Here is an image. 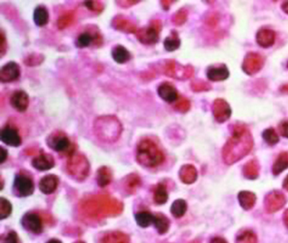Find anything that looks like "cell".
Masks as SVG:
<instances>
[{"label": "cell", "instance_id": "6da1fadb", "mask_svg": "<svg viewBox=\"0 0 288 243\" xmlns=\"http://www.w3.org/2000/svg\"><path fill=\"white\" fill-rule=\"evenodd\" d=\"M253 146L254 139L249 129L244 124L237 123L233 127L231 136L223 146V161L227 165L235 164L248 155Z\"/></svg>", "mask_w": 288, "mask_h": 243}, {"label": "cell", "instance_id": "7a4b0ae2", "mask_svg": "<svg viewBox=\"0 0 288 243\" xmlns=\"http://www.w3.org/2000/svg\"><path fill=\"white\" fill-rule=\"evenodd\" d=\"M137 158L139 164L146 168H155L164 161V154L151 140H143L138 145Z\"/></svg>", "mask_w": 288, "mask_h": 243}, {"label": "cell", "instance_id": "3957f363", "mask_svg": "<svg viewBox=\"0 0 288 243\" xmlns=\"http://www.w3.org/2000/svg\"><path fill=\"white\" fill-rule=\"evenodd\" d=\"M69 173L75 179L83 180L89 173L90 166L86 158L81 155H72L68 162Z\"/></svg>", "mask_w": 288, "mask_h": 243}, {"label": "cell", "instance_id": "277c9868", "mask_svg": "<svg viewBox=\"0 0 288 243\" xmlns=\"http://www.w3.org/2000/svg\"><path fill=\"white\" fill-rule=\"evenodd\" d=\"M265 64V58L257 52H249L242 62V70L247 75H254L259 72Z\"/></svg>", "mask_w": 288, "mask_h": 243}, {"label": "cell", "instance_id": "5b68a950", "mask_svg": "<svg viewBox=\"0 0 288 243\" xmlns=\"http://www.w3.org/2000/svg\"><path fill=\"white\" fill-rule=\"evenodd\" d=\"M47 145H49L52 150L59 153H67V151L72 149V144L70 139L65 133L62 132L51 133L47 138Z\"/></svg>", "mask_w": 288, "mask_h": 243}, {"label": "cell", "instance_id": "8992f818", "mask_svg": "<svg viewBox=\"0 0 288 243\" xmlns=\"http://www.w3.org/2000/svg\"><path fill=\"white\" fill-rule=\"evenodd\" d=\"M14 189L20 197H29L35 189L33 180L24 174H17L14 180Z\"/></svg>", "mask_w": 288, "mask_h": 243}, {"label": "cell", "instance_id": "52a82bcc", "mask_svg": "<svg viewBox=\"0 0 288 243\" xmlns=\"http://www.w3.org/2000/svg\"><path fill=\"white\" fill-rule=\"evenodd\" d=\"M287 199L281 191L274 190L268 193L265 197V210L268 213H275L286 205Z\"/></svg>", "mask_w": 288, "mask_h": 243}, {"label": "cell", "instance_id": "ba28073f", "mask_svg": "<svg viewBox=\"0 0 288 243\" xmlns=\"http://www.w3.org/2000/svg\"><path fill=\"white\" fill-rule=\"evenodd\" d=\"M214 118L218 122H224L230 119L231 116V109L230 104L223 99L215 100L213 106Z\"/></svg>", "mask_w": 288, "mask_h": 243}, {"label": "cell", "instance_id": "9c48e42d", "mask_svg": "<svg viewBox=\"0 0 288 243\" xmlns=\"http://www.w3.org/2000/svg\"><path fill=\"white\" fill-rule=\"evenodd\" d=\"M20 76V67L17 62L9 61L5 64L0 70V81L3 83H8L17 81Z\"/></svg>", "mask_w": 288, "mask_h": 243}, {"label": "cell", "instance_id": "30bf717a", "mask_svg": "<svg viewBox=\"0 0 288 243\" xmlns=\"http://www.w3.org/2000/svg\"><path fill=\"white\" fill-rule=\"evenodd\" d=\"M1 141L6 145L12 147H17L21 145V137L16 128L6 125L1 130L0 134Z\"/></svg>", "mask_w": 288, "mask_h": 243}, {"label": "cell", "instance_id": "8fae6325", "mask_svg": "<svg viewBox=\"0 0 288 243\" xmlns=\"http://www.w3.org/2000/svg\"><path fill=\"white\" fill-rule=\"evenodd\" d=\"M21 224L27 231L36 234L41 233L43 229L41 217L35 213H27L24 215L21 220Z\"/></svg>", "mask_w": 288, "mask_h": 243}, {"label": "cell", "instance_id": "7c38bea8", "mask_svg": "<svg viewBox=\"0 0 288 243\" xmlns=\"http://www.w3.org/2000/svg\"><path fill=\"white\" fill-rule=\"evenodd\" d=\"M10 104L15 110L19 113L26 112L29 104V97L28 93L23 90L16 91L15 93H13L10 97Z\"/></svg>", "mask_w": 288, "mask_h": 243}, {"label": "cell", "instance_id": "4fadbf2b", "mask_svg": "<svg viewBox=\"0 0 288 243\" xmlns=\"http://www.w3.org/2000/svg\"><path fill=\"white\" fill-rule=\"evenodd\" d=\"M159 38V29L156 26H150L147 28L140 29L138 33V39L140 42L144 44H156Z\"/></svg>", "mask_w": 288, "mask_h": 243}, {"label": "cell", "instance_id": "5bb4252c", "mask_svg": "<svg viewBox=\"0 0 288 243\" xmlns=\"http://www.w3.org/2000/svg\"><path fill=\"white\" fill-rule=\"evenodd\" d=\"M31 165L35 169L39 171H47L54 168L55 161L51 155L46 153H41V155L33 158Z\"/></svg>", "mask_w": 288, "mask_h": 243}, {"label": "cell", "instance_id": "9a60e30c", "mask_svg": "<svg viewBox=\"0 0 288 243\" xmlns=\"http://www.w3.org/2000/svg\"><path fill=\"white\" fill-rule=\"evenodd\" d=\"M159 97L167 103H174L179 98V93L175 87L168 82H163L157 88Z\"/></svg>", "mask_w": 288, "mask_h": 243}, {"label": "cell", "instance_id": "2e32d148", "mask_svg": "<svg viewBox=\"0 0 288 243\" xmlns=\"http://www.w3.org/2000/svg\"><path fill=\"white\" fill-rule=\"evenodd\" d=\"M58 185H59V179L57 176L48 175L41 179L39 183V187L43 194L50 195L57 189Z\"/></svg>", "mask_w": 288, "mask_h": 243}, {"label": "cell", "instance_id": "e0dca14e", "mask_svg": "<svg viewBox=\"0 0 288 243\" xmlns=\"http://www.w3.org/2000/svg\"><path fill=\"white\" fill-rule=\"evenodd\" d=\"M256 41L262 48H270L275 44L276 32L269 29H260L256 34Z\"/></svg>", "mask_w": 288, "mask_h": 243}, {"label": "cell", "instance_id": "ac0fdd59", "mask_svg": "<svg viewBox=\"0 0 288 243\" xmlns=\"http://www.w3.org/2000/svg\"><path fill=\"white\" fill-rule=\"evenodd\" d=\"M230 71L225 65H219L216 67H210L207 69V77L210 81H222L228 79Z\"/></svg>", "mask_w": 288, "mask_h": 243}, {"label": "cell", "instance_id": "d6986e66", "mask_svg": "<svg viewBox=\"0 0 288 243\" xmlns=\"http://www.w3.org/2000/svg\"><path fill=\"white\" fill-rule=\"evenodd\" d=\"M111 55L115 62L118 64L127 63L132 58L130 52L123 45H116L115 48H113Z\"/></svg>", "mask_w": 288, "mask_h": 243}, {"label": "cell", "instance_id": "ffe728a7", "mask_svg": "<svg viewBox=\"0 0 288 243\" xmlns=\"http://www.w3.org/2000/svg\"><path fill=\"white\" fill-rule=\"evenodd\" d=\"M198 178V172L196 168L191 165H185L179 170V179L185 184L194 183Z\"/></svg>", "mask_w": 288, "mask_h": 243}, {"label": "cell", "instance_id": "44dd1931", "mask_svg": "<svg viewBox=\"0 0 288 243\" xmlns=\"http://www.w3.org/2000/svg\"><path fill=\"white\" fill-rule=\"evenodd\" d=\"M99 243H130V239L124 232H112L104 234Z\"/></svg>", "mask_w": 288, "mask_h": 243}, {"label": "cell", "instance_id": "7402d4cb", "mask_svg": "<svg viewBox=\"0 0 288 243\" xmlns=\"http://www.w3.org/2000/svg\"><path fill=\"white\" fill-rule=\"evenodd\" d=\"M243 176L248 180H256L259 177L260 165L256 159H252L248 161L242 168Z\"/></svg>", "mask_w": 288, "mask_h": 243}, {"label": "cell", "instance_id": "603a6c76", "mask_svg": "<svg viewBox=\"0 0 288 243\" xmlns=\"http://www.w3.org/2000/svg\"><path fill=\"white\" fill-rule=\"evenodd\" d=\"M238 200L243 209L249 210L254 208L256 202V196L254 193L250 191H241L238 194Z\"/></svg>", "mask_w": 288, "mask_h": 243}, {"label": "cell", "instance_id": "cb8c5ba5", "mask_svg": "<svg viewBox=\"0 0 288 243\" xmlns=\"http://www.w3.org/2000/svg\"><path fill=\"white\" fill-rule=\"evenodd\" d=\"M33 20L36 26L38 27H45L49 23L50 15L49 11L44 6H38L35 8L33 13Z\"/></svg>", "mask_w": 288, "mask_h": 243}, {"label": "cell", "instance_id": "d4e9b609", "mask_svg": "<svg viewBox=\"0 0 288 243\" xmlns=\"http://www.w3.org/2000/svg\"><path fill=\"white\" fill-rule=\"evenodd\" d=\"M181 44V41L179 39V34L177 31L172 30L169 36H167L166 40L164 41V48L167 52H175L179 49Z\"/></svg>", "mask_w": 288, "mask_h": 243}, {"label": "cell", "instance_id": "484cf974", "mask_svg": "<svg viewBox=\"0 0 288 243\" xmlns=\"http://www.w3.org/2000/svg\"><path fill=\"white\" fill-rule=\"evenodd\" d=\"M287 168H288V153L283 152L281 153L276 160V162L273 166V174L275 176H278L282 173Z\"/></svg>", "mask_w": 288, "mask_h": 243}, {"label": "cell", "instance_id": "4316f807", "mask_svg": "<svg viewBox=\"0 0 288 243\" xmlns=\"http://www.w3.org/2000/svg\"><path fill=\"white\" fill-rule=\"evenodd\" d=\"M97 183L101 187H104L110 184L112 181V172L109 168L107 167H102L98 169L97 171V176H96Z\"/></svg>", "mask_w": 288, "mask_h": 243}, {"label": "cell", "instance_id": "83f0119b", "mask_svg": "<svg viewBox=\"0 0 288 243\" xmlns=\"http://www.w3.org/2000/svg\"><path fill=\"white\" fill-rule=\"evenodd\" d=\"M154 225L156 227V231L158 232L159 234H165L168 231L170 223H169V220L166 216L158 213V214L155 215Z\"/></svg>", "mask_w": 288, "mask_h": 243}, {"label": "cell", "instance_id": "f1b7e54d", "mask_svg": "<svg viewBox=\"0 0 288 243\" xmlns=\"http://www.w3.org/2000/svg\"><path fill=\"white\" fill-rule=\"evenodd\" d=\"M187 208H188V206H187V203L184 199H177L171 205L170 211H171V214L175 218L179 219V218H181L184 216L186 211H187Z\"/></svg>", "mask_w": 288, "mask_h": 243}, {"label": "cell", "instance_id": "f546056e", "mask_svg": "<svg viewBox=\"0 0 288 243\" xmlns=\"http://www.w3.org/2000/svg\"><path fill=\"white\" fill-rule=\"evenodd\" d=\"M154 218L155 216L148 211H140L136 215V221L140 227L146 228L154 223Z\"/></svg>", "mask_w": 288, "mask_h": 243}, {"label": "cell", "instance_id": "4dcf8cb0", "mask_svg": "<svg viewBox=\"0 0 288 243\" xmlns=\"http://www.w3.org/2000/svg\"><path fill=\"white\" fill-rule=\"evenodd\" d=\"M167 199H168V194H167L166 186L163 184H158L156 185L155 193H154V201L157 205H163L167 202Z\"/></svg>", "mask_w": 288, "mask_h": 243}, {"label": "cell", "instance_id": "1f68e13d", "mask_svg": "<svg viewBox=\"0 0 288 243\" xmlns=\"http://www.w3.org/2000/svg\"><path fill=\"white\" fill-rule=\"evenodd\" d=\"M94 41H95V37L93 35L89 32H82L78 36L77 41H76V45L78 48L83 49V48L91 46Z\"/></svg>", "mask_w": 288, "mask_h": 243}, {"label": "cell", "instance_id": "d6a6232c", "mask_svg": "<svg viewBox=\"0 0 288 243\" xmlns=\"http://www.w3.org/2000/svg\"><path fill=\"white\" fill-rule=\"evenodd\" d=\"M263 138L268 145H277L279 142V136L273 128H268L263 132Z\"/></svg>", "mask_w": 288, "mask_h": 243}, {"label": "cell", "instance_id": "836d02e7", "mask_svg": "<svg viewBox=\"0 0 288 243\" xmlns=\"http://www.w3.org/2000/svg\"><path fill=\"white\" fill-rule=\"evenodd\" d=\"M236 243H257V237L254 232L247 231L237 237Z\"/></svg>", "mask_w": 288, "mask_h": 243}, {"label": "cell", "instance_id": "e575fe53", "mask_svg": "<svg viewBox=\"0 0 288 243\" xmlns=\"http://www.w3.org/2000/svg\"><path fill=\"white\" fill-rule=\"evenodd\" d=\"M11 203L9 202L5 197H1V208H0V218L1 220H5L9 215L11 214Z\"/></svg>", "mask_w": 288, "mask_h": 243}, {"label": "cell", "instance_id": "d590c367", "mask_svg": "<svg viewBox=\"0 0 288 243\" xmlns=\"http://www.w3.org/2000/svg\"><path fill=\"white\" fill-rule=\"evenodd\" d=\"M193 89L194 91H197V92H202V91H209L212 89V86L205 82V81H194L193 83Z\"/></svg>", "mask_w": 288, "mask_h": 243}, {"label": "cell", "instance_id": "8d00e7d4", "mask_svg": "<svg viewBox=\"0 0 288 243\" xmlns=\"http://www.w3.org/2000/svg\"><path fill=\"white\" fill-rule=\"evenodd\" d=\"M187 16H188V13L184 9L182 10H179L176 16H175V18H174V21L175 23L177 25H182V24L185 23L186 19H187Z\"/></svg>", "mask_w": 288, "mask_h": 243}, {"label": "cell", "instance_id": "74e56055", "mask_svg": "<svg viewBox=\"0 0 288 243\" xmlns=\"http://www.w3.org/2000/svg\"><path fill=\"white\" fill-rule=\"evenodd\" d=\"M176 108H177L178 110L180 111V112L185 113V112H187V111L189 110V108H190V103H189V101H187V100L183 99L182 101L179 102V104H177Z\"/></svg>", "mask_w": 288, "mask_h": 243}, {"label": "cell", "instance_id": "f35d334b", "mask_svg": "<svg viewBox=\"0 0 288 243\" xmlns=\"http://www.w3.org/2000/svg\"><path fill=\"white\" fill-rule=\"evenodd\" d=\"M3 243H17V235L16 232H10L6 235Z\"/></svg>", "mask_w": 288, "mask_h": 243}, {"label": "cell", "instance_id": "ab89813d", "mask_svg": "<svg viewBox=\"0 0 288 243\" xmlns=\"http://www.w3.org/2000/svg\"><path fill=\"white\" fill-rule=\"evenodd\" d=\"M279 131L284 137L288 138V121H284L279 124Z\"/></svg>", "mask_w": 288, "mask_h": 243}, {"label": "cell", "instance_id": "60d3db41", "mask_svg": "<svg viewBox=\"0 0 288 243\" xmlns=\"http://www.w3.org/2000/svg\"><path fill=\"white\" fill-rule=\"evenodd\" d=\"M7 156H8V153H7L6 149H5L4 147H1L0 148V163L1 164H3L6 161Z\"/></svg>", "mask_w": 288, "mask_h": 243}, {"label": "cell", "instance_id": "b9f144b4", "mask_svg": "<svg viewBox=\"0 0 288 243\" xmlns=\"http://www.w3.org/2000/svg\"><path fill=\"white\" fill-rule=\"evenodd\" d=\"M6 38H5V35L2 32L1 33V52H2V56L5 54V52H6Z\"/></svg>", "mask_w": 288, "mask_h": 243}, {"label": "cell", "instance_id": "7bdbcfd3", "mask_svg": "<svg viewBox=\"0 0 288 243\" xmlns=\"http://www.w3.org/2000/svg\"><path fill=\"white\" fill-rule=\"evenodd\" d=\"M210 243H228V242L224 239H222V238L216 237L214 238Z\"/></svg>", "mask_w": 288, "mask_h": 243}, {"label": "cell", "instance_id": "ee69618b", "mask_svg": "<svg viewBox=\"0 0 288 243\" xmlns=\"http://www.w3.org/2000/svg\"><path fill=\"white\" fill-rule=\"evenodd\" d=\"M281 7H282L283 11L287 13L288 15V1H286L285 3H283Z\"/></svg>", "mask_w": 288, "mask_h": 243}, {"label": "cell", "instance_id": "f6af8a7d", "mask_svg": "<svg viewBox=\"0 0 288 243\" xmlns=\"http://www.w3.org/2000/svg\"><path fill=\"white\" fill-rule=\"evenodd\" d=\"M284 222H285V224L288 228V210H286V212L284 214Z\"/></svg>", "mask_w": 288, "mask_h": 243}, {"label": "cell", "instance_id": "bcb514c9", "mask_svg": "<svg viewBox=\"0 0 288 243\" xmlns=\"http://www.w3.org/2000/svg\"><path fill=\"white\" fill-rule=\"evenodd\" d=\"M280 91L284 93H288V84H285L280 88Z\"/></svg>", "mask_w": 288, "mask_h": 243}, {"label": "cell", "instance_id": "7dc6e473", "mask_svg": "<svg viewBox=\"0 0 288 243\" xmlns=\"http://www.w3.org/2000/svg\"><path fill=\"white\" fill-rule=\"evenodd\" d=\"M283 186L285 187V189H287L288 191V175L284 180V182H283Z\"/></svg>", "mask_w": 288, "mask_h": 243}, {"label": "cell", "instance_id": "c3c4849f", "mask_svg": "<svg viewBox=\"0 0 288 243\" xmlns=\"http://www.w3.org/2000/svg\"><path fill=\"white\" fill-rule=\"evenodd\" d=\"M47 243H62V242H60V241H58L56 239H53V240H51V241H49Z\"/></svg>", "mask_w": 288, "mask_h": 243}, {"label": "cell", "instance_id": "681fc988", "mask_svg": "<svg viewBox=\"0 0 288 243\" xmlns=\"http://www.w3.org/2000/svg\"><path fill=\"white\" fill-rule=\"evenodd\" d=\"M200 243V242H199V241H194V242H192V243Z\"/></svg>", "mask_w": 288, "mask_h": 243}, {"label": "cell", "instance_id": "f907efd6", "mask_svg": "<svg viewBox=\"0 0 288 243\" xmlns=\"http://www.w3.org/2000/svg\"><path fill=\"white\" fill-rule=\"evenodd\" d=\"M83 243V242H77V243Z\"/></svg>", "mask_w": 288, "mask_h": 243}]
</instances>
